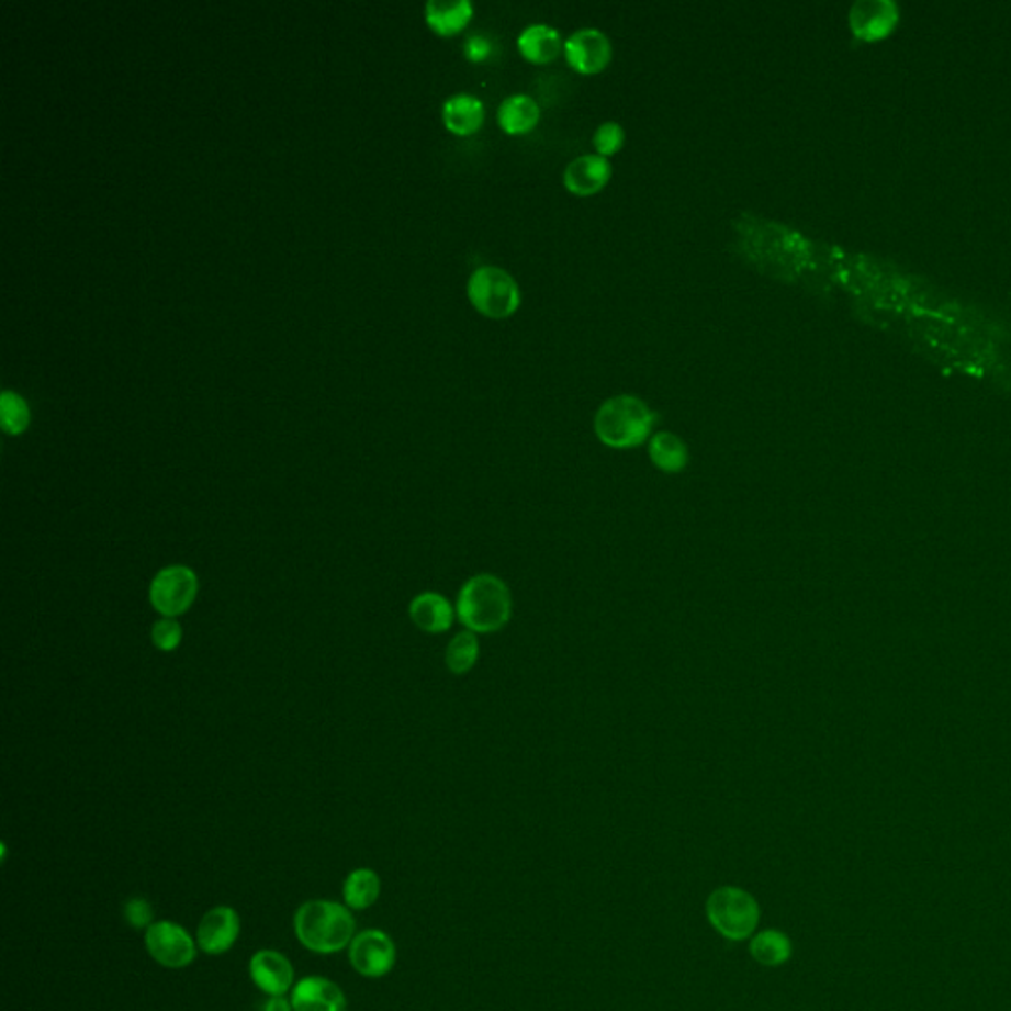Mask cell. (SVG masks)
<instances>
[{"mask_svg":"<svg viewBox=\"0 0 1011 1011\" xmlns=\"http://www.w3.org/2000/svg\"><path fill=\"white\" fill-rule=\"evenodd\" d=\"M454 610L464 629L494 634L506 629L514 615L510 587L494 573H479L462 585Z\"/></svg>","mask_w":1011,"mask_h":1011,"instance_id":"6da1fadb","label":"cell"},{"mask_svg":"<svg viewBox=\"0 0 1011 1011\" xmlns=\"http://www.w3.org/2000/svg\"><path fill=\"white\" fill-rule=\"evenodd\" d=\"M656 415L637 395H615L600 405L593 429L605 447L617 451L637 449L650 441Z\"/></svg>","mask_w":1011,"mask_h":1011,"instance_id":"7a4b0ae2","label":"cell"},{"mask_svg":"<svg viewBox=\"0 0 1011 1011\" xmlns=\"http://www.w3.org/2000/svg\"><path fill=\"white\" fill-rule=\"evenodd\" d=\"M356 921L348 907L335 901H306L295 913V934L306 951L335 954L344 951L356 936Z\"/></svg>","mask_w":1011,"mask_h":1011,"instance_id":"3957f363","label":"cell"},{"mask_svg":"<svg viewBox=\"0 0 1011 1011\" xmlns=\"http://www.w3.org/2000/svg\"><path fill=\"white\" fill-rule=\"evenodd\" d=\"M706 914L709 924L727 941L741 943L753 939L761 921V907L755 897L733 885L719 887L707 897Z\"/></svg>","mask_w":1011,"mask_h":1011,"instance_id":"277c9868","label":"cell"},{"mask_svg":"<svg viewBox=\"0 0 1011 1011\" xmlns=\"http://www.w3.org/2000/svg\"><path fill=\"white\" fill-rule=\"evenodd\" d=\"M472 306L488 318H508L520 306L521 293L516 279L501 267H479L467 285Z\"/></svg>","mask_w":1011,"mask_h":1011,"instance_id":"5b68a950","label":"cell"},{"mask_svg":"<svg viewBox=\"0 0 1011 1011\" xmlns=\"http://www.w3.org/2000/svg\"><path fill=\"white\" fill-rule=\"evenodd\" d=\"M198 577L187 565H168L158 571L148 589L153 609L165 619H177L184 615L196 600Z\"/></svg>","mask_w":1011,"mask_h":1011,"instance_id":"8992f818","label":"cell"},{"mask_svg":"<svg viewBox=\"0 0 1011 1011\" xmlns=\"http://www.w3.org/2000/svg\"><path fill=\"white\" fill-rule=\"evenodd\" d=\"M145 944L155 963L172 970L187 968L196 958L198 943L184 926L170 921L150 924L145 933Z\"/></svg>","mask_w":1011,"mask_h":1011,"instance_id":"52a82bcc","label":"cell"},{"mask_svg":"<svg viewBox=\"0 0 1011 1011\" xmlns=\"http://www.w3.org/2000/svg\"><path fill=\"white\" fill-rule=\"evenodd\" d=\"M348 954L353 970L366 978H382L385 974L392 973L397 958L392 936L378 929H368L356 934Z\"/></svg>","mask_w":1011,"mask_h":1011,"instance_id":"ba28073f","label":"cell"},{"mask_svg":"<svg viewBox=\"0 0 1011 1011\" xmlns=\"http://www.w3.org/2000/svg\"><path fill=\"white\" fill-rule=\"evenodd\" d=\"M563 54L570 61L571 68L577 69L585 76H591V74H599L600 69L609 66L610 58H613V46L605 32L597 29H581L565 40Z\"/></svg>","mask_w":1011,"mask_h":1011,"instance_id":"9c48e42d","label":"cell"},{"mask_svg":"<svg viewBox=\"0 0 1011 1011\" xmlns=\"http://www.w3.org/2000/svg\"><path fill=\"white\" fill-rule=\"evenodd\" d=\"M241 921L236 909L214 907L198 924L196 943L202 953L210 956L226 954L239 939Z\"/></svg>","mask_w":1011,"mask_h":1011,"instance_id":"30bf717a","label":"cell"},{"mask_svg":"<svg viewBox=\"0 0 1011 1011\" xmlns=\"http://www.w3.org/2000/svg\"><path fill=\"white\" fill-rule=\"evenodd\" d=\"M249 976L267 996H283L293 986L295 970L285 954L259 951L249 961Z\"/></svg>","mask_w":1011,"mask_h":1011,"instance_id":"8fae6325","label":"cell"},{"mask_svg":"<svg viewBox=\"0 0 1011 1011\" xmlns=\"http://www.w3.org/2000/svg\"><path fill=\"white\" fill-rule=\"evenodd\" d=\"M293 1011H346L342 988L323 976H306L291 996Z\"/></svg>","mask_w":1011,"mask_h":1011,"instance_id":"7c38bea8","label":"cell"},{"mask_svg":"<svg viewBox=\"0 0 1011 1011\" xmlns=\"http://www.w3.org/2000/svg\"><path fill=\"white\" fill-rule=\"evenodd\" d=\"M613 175L609 158L600 155H583L571 160L563 172V184L571 194L593 196L607 187Z\"/></svg>","mask_w":1011,"mask_h":1011,"instance_id":"4fadbf2b","label":"cell"},{"mask_svg":"<svg viewBox=\"0 0 1011 1011\" xmlns=\"http://www.w3.org/2000/svg\"><path fill=\"white\" fill-rule=\"evenodd\" d=\"M457 617V610L451 600L442 597L441 593L425 591L409 603V619L423 632L442 634L451 629Z\"/></svg>","mask_w":1011,"mask_h":1011,"instance_id":"5bb4252c","label":"cell"},{"mask_svg":"<svg viewBox=\"0 0 1011 1011\" xmlns=\"http://www.w3.org/2000/svg\"><path fill=\"white\" fill-rule=\"evenodd\" d=\"M563 46L565 42L561 40L560 32L548 24H531L521 30L518 38L521 56L531 64H550L560 56Z\"/></svg>","mask_w":1011,"mask_h":1011,"instance_id":"9a60e30c","label":"cell"},{"mask_svg":"<svg viewBox=\"0 0 1011 1011\" xmlns=\"http://www.w3.org/2000/svg\"><path fill=\"white\" fill-rule=\"evenodd\" d=\"M442 121L457 135H472L484 123V105L479 98L469 93H459L445 101Z\"/></svg>","mask_w":1011,"mask_h":1011,"instance_id":"2e32d148","label":"cell"},{"mask_svg":"<svg viewBox=\"0 0 1011 1011\" xmlns=\"http://www.w3.org/2000/svg\"><path fill=\"white\" fill-rule=\"evenodd\" d=\"M650 462L666 474H679L686 471L689 462V451L682 437L674 433L659 431L650 437L649 441Z\"/></svg>","mask_w":1011,"mask_h":1011,"instance_id":"e0dca14e","label":"cell"},{"mask_svg":"<svg viewBox=\"0 0 1011 1011\" xmlns=\"http://www.w3.org/2000/svg\"><path fill=\"white\" fill-rule=\"evenodd\" d=\"M540 121V105L526 93L504 99L498 108V125L510 135H524Z\"/></svg>","mask_w":1011,"mask_h":1011,"instance_id":"ac0fdd59","label":"cell"},{"mask_svg":"<svg viewBox=\"0 0 1011 1011\" xmlns=\"http://www.w3.org/2000/svg\"><path fill=\"white\" fill-rule=\"evenodd\" d=\"M382 894V879L373 869L360 867L353 869L352 874L346 877L342 887V897L348 909L353 911H363L372 907L378 897Z\"/></svg>","mask_w":1011,"mask_h":1011,"instance_id":"d6986e66","label":"cell"},{"mask_svg":"<svg viewBox=\"0 0 1011 1011\" xmlns=\"http://www.w3.org/2000/svg\"><path fill=\"white\" fill-rule=\"evenodd\" d=\"M749 953L755 958V963L768 968H776L790 961L793 956V943L785 933L776 929H766L761 933L753 934L749 943Z\"/></svg>","mask_w":1011,"mask_h":1011,"instance_id":"ffe728a7","label":"cell"},{"mask_svg":"<svg viewBox=\"0 0 1011 1011\" xmlns=\"http://www.w3.org/2000/svg\"><path fill=\"white\" fill-rule=\"evenodd\" d=\"M427 22L439 34H457L469 24L472 4L469 0H431L427 2Z\"/></svg>","mask_w":1011,"mask_h":1011,"instance_id":"44dd1931","label":"cell"},{"mask_svg":"<svg viewBox=\"0 0 1011 1011\" xmlns=\"http://www.w3.org/2000/svg\"><path fill=\"white\" fill-rule=\"evenodd\" d=\"M479 656H481L479 634L464 629L459 634H454L449 642L447 652H445V664L454 676H464L476 666Z\"/></svg>","mask_w":1011,"mask_h":1011,"instance_id":"7402d4cb","label":"cell"},{"mask_svg":"<svg viewBox=\"0 0 1011 1011\" xmlns=\"http://www.w3.org/2000/svg\"><path fill=\"white\" fill-rule=\"evenodd\" d=\"M0 422L10 435H19L29 427L30 412L26 402L12 392H2L0 397Z\"/></svg>","mask_w":1011,"mask_h":1011,"instance_id":"603a6c76","label":"cell"},{"mask_svg":"<svg viewBox=\"0 0 1011 1011\" xmlns=\"http://www.w3.org/2000/svg\"><path fill=\"white\" fill-rule=\"evenodd\" d=\"M593 145L597 148V155L600 157H610L619 153L625 145V131L617 121H605L600 123L595 135H593Z\"/></svg>","mask_w":1011,"mask_h":1011,"instance_id":"cb8c5ba5","label":"cell"},{"mask_svg":"<svg viewBox=\"0 0 1011 1011\" xmlns=\"http://www.w3.org/2000/svg\"><path fill=\"white\" fill-rule=\"evenodd\" d=\"M153 644L162 652H172L182 642V627L175 619H162L155 622L150 632Z\"/></svg>","mask_w":1011,"mask_h":1011,"instance_id":"d4e9b609","label":"cell"},{"mask_svg":"<svg viewBox=\"0 0 1011 1011\" xmlns=\"http://www.w3.org/2000/svg\"><path fill=\"white\" fill-rule=\"evenodd\" d=\"M153 917H155V911H153V905L148 903L147 899L143 897H135V899H128L125 903V921H127L133 929H148L153 924Z\"/></svg>","mask_w":1011,"mask_h":1011,"instance_id":"484cf974","label":"cell"},{"mask_svg":"<svg viewBox=\"0 0 1011 1011\" xmlns=\"http://www.w3.org/2000/svg\"><path fill=\"white\" fill-rule=\"evenodd\" d=\"M491 52V42L484 38V36H471L469 42H467V46H464V54H467V58L472 59V61H482V59L488 58Z\"/></svg>","mask_w":1011,"mask_h":1011,"instance_id":"4316f807","label":"cell"},{"mask_svg":"<svg viewBox=\"0 0 1011 1011\" xmlns=\"http://www.w3.org/2000/svg\"><path fill=\"white\" fill-rule=\"evenodd\" d=\"M261 1011H293V1006L283 996H269Z\"/></svg>","mask_w":1011,"mask_h":1011,"instance_id":"83f0119b","label":"cell"}]
</instances>
